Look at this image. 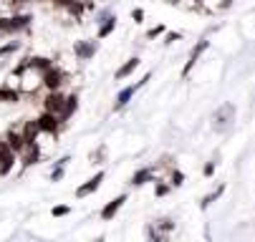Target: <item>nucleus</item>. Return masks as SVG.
Returning a JSON list of instances; mask_svg holds the SVG:
<instances>
[{
  "label": "nucleus",
  "instance_id": "a211bd4d",
  "mask_svg": "<svg viewBox=\"0 0 255 242\" xmlns=\"http://www.w3.org/2000/svg\"><path fill=\"white\" fill-rule=\"evenodd\" d=\"M230 5V0H200V8H205V10H225Z\"/></svg>",
  "mask_w": 255,
  "mask_h": 242
},
{
  "label": "nucleus",
  "instance_id": "cd10ccee",
  "mask_svg": "<svg viewBox=\"0 0 255 242\" xmlns=\"http://www.w3.org/2000/svg\"><path fill=\"white\" fill-rule=\"evenodd\" d=\"M61 177H63V166H61V164H56V169L51 171V182H58Z\"/></svg>",
  "mask_w": 255,
  "mask_h": 242
},
{
  "label": "nucleus",
  "instance_id": "4468645a",
  "mask_svg": "<svg viewBox=\"0 0 255 242\" xmlns=\"http://www.w3.org/2000/svg\"><path fill=\"white\" fill-rule=\"evenodd\" d=\"M136 88H139L136 83H134V86H127V88H122V91H119V96H117V103H114V109H124L127 103H129V101L134 98Z\"/></svg>",
  "mask_w": 255,
  "mask_h": 242
},
{
  "label": "nucleus",
  "instance_id": "ddd939ff",
  "mask_svg": "<svg viewBox=\"0 0 255 242\" xmlns=\"http://www.w3.org/2000/svg\"><path fill=\"white\" fill-rule=\"evenodd\" d=\"M127 202V194H122V197H117V199H112V202H109L106 207H104V210H101V217L109 222V220H114V215L122 210V204Z\"/></svg>",
  "mask_w": 255,
  "mask_h": 242
},
{
  "label": "nucleus",
  "instance_id": "412c9836",
  "mask_svg": "<svg viewBox=\"0 0 255 242\" xmlns=\"http://www.w3.org/2000/svg\"><path fill=\"white\" fill-rule=\"evenodd\" d=\"M207 46H210V41H207V38L197 41V46H195V48H192V53H190V61H195V63H197V58L207 51Z\"/></svg>",
  "mask_w": 255,
  "mask_h": 242
},
{
  "label": "nucleus",
  "instance_id": "1a4fd4ad",
  "mask_svg": "<svg viewBox=\"0 0 255 242\" xmlns=\"http://www.w3.org/2000/svg\"><path fill=\"white\" fill-rule=\"evenodd\" d=\"M99 23H101V28H99V38H106L109 33H114V28H117V18L109 13V10H104V13L99 15Z\"/></svg>",
  "mask_w": 255,
  "mask_h": 242
},
{
  "label": "nucleus",
  "instance_id": "2f4dec72",
  "mask_svg": "<svg viewBox=\"0 0 255 242\" xmlns=\"http://www.w3.org/2000/svg\"><path fill=\"white\" fill-rule=\"evenodd\" d=\"M131 18H134V23H141V20H144V10H141V8L131 10Z\"/></svg>",
  "mask_w": 255,
  "mask_h": 242
},
{
  "label": "nucleus",
  "instance_id": "393cba45",
  "mask_svg": "<svg viewBox=\"0 0 255 242\" xmlns=\"http://www.w3.org/2000/svg\"><path fill=\"white\" fill-rule=\"evenodd\" d=\"M182 182H185V174H182V171H172V174H169V187H179Z\"/></svg>",
  "mask_w": 255,
  "mask_h": 242
},
{
  "label": "nucleus",
  "instance_id": "c9c22d12",
  "mask_svg": "<svg viewBox=\"0 0 255 242\" xmlns=\"http://www.w3.org/2000/svg\"><path fill=\"white\" fill-rule=\"evenodd\" d=\"M167 3H182V0H167Z\"/></svg>",
  "mask_w": 255,
  "mask_h": 242
},
{
  "label": "nucleus",
  "instance_id": "f704fd0d",
  "mask_svg": "<svg viewBox=\"0 0 255 242\" xmlns=\"http://www.w3.org/2000/svg\"><path fill=\"white\" fill-rule=\"evenodd\" d=\"M212 171H215V161H207V164H205V174L210 177V174H212Z\"/></svg>",
  "mask_w": 255,
  "mask_h": 242
},
{
  "label": "nucleus",
  "instance_id": "7c9ffc66",
  "mask_svg": "<svg viewBox=\"0 0 255 242\" xmlns=\"http://www.w3.org/2000/svg\"><path fill=\"white\" fill-rule=\"evenodd\" d=\"M182 38V33H167V38H164V43L169 46V43H174V41H179Z\"/></svg>",
  "mask_w": 255,
  "mask_h": 242
},
{
  "label": "nucleus",
  "instance_id": "72a5a7b5",
  "mask_svg": "<svg viewBox=\"0 0 255 242\" xmlns=\"http://www.w3.org/2000/svg\"><path fill=\"white\" fill-rule=\"evenodd\" d=\"M53 3H56V5H61V8H68L71 3H76V0H53Z\"/></svg>",
  "mask_w": 255,
  "mask_h": 242
},
{
  "label": "nucleus",
  "instance_id": "f3484780",
  "mask_svg": "<svg viewBox=\"0 0 255 242\" xmlns=\"http://www.w3.org/2000/svg\"><path fill=\"white\" fill-rule=\"evenodd\" d=\"M18 101H20V91L8 88V86L0 88V103H18Z\"/></svg>",
  "mask_w": 255,
  "mask_h": 242
},
{
  "label": "nucleus",
  "instance_id": "39448f33",
  "mask_svg": "<svg viewBox=\"0 0 255 242\" xmlns=\"http://www.w3.org/2000/svg\"><path fill=\"white\" fill-rule=\"evenodd\" d=\"M63 98H66V96H63L61 91H48V96L43 98V111L61 116V111H63Z\"/></svg>",
  "mask_w": 255,
  "mask_h": 242
},
{
  "label": "nucleus",
  "instance_id": "c756f323",
  "mask_svg": "<svg viewBox=\"0 0 255 242\" xmlns=\"http://www.w3.org/2000/svg\"><path fill=\"white\" fill-rule=\"evenodd\" d=\"M162 33H164V28H162V25H154V28L147 33V38H157V36H162Z\"/></svg>",
  "mask_w": 255,
  "mask_h": 242
},
{
  "label": "nucleus",
  "instance_id": "dca6fc26",
  "mask_svg": "<svg viewBox=\"0 0 255 242\" xmlns=\"http://www.w3.org/2000/svg\"><path fill=\"white\" fill-rule=\"evenodd\" d=\"M152 177H154V169H152V166H144V169H139L136 174L131 177V184H134V187H141V184H147Z\"/></svg>",
  "mask_w": 255,
  "mask_h": 242
},
{
  "label": "nucleus",
  "instance_id": "0eeeda50",
  "mask_svg": "<svg viewBox=\"0 0 255 242\" xmlns=\"http://www.w3.org/2000/svg\"><path fill=\"white\" fill-rule=\"evenodd\" d=\"M233 116H235V106H233V103H225V106L215 114V129H228Z\"/></svg>",
  "mask_w": 255,
  "mask_h": 242
},
{
  "label": "nucleus",
  "instance_id": "f03ea898",
  "mask_svg": "<svg viewBox=\"0 0 255 242\" xmlns=\"http://www.w3.org/2000/svg\"><path fill=\"white\" fill-rule=\"evenodd\" d=\"M30 15H13V18H0V33L5 36H13V33H20L30 25Z\"/></svg>",
  "mask_w": 255,
  "mask_h": 242
},
{
  "label": "nucleus",
  "instance_id": "6ab92c4d",
  "mask_svg": "<svg viewBox=\"0 0 255 242\" xmlns=\"http://www.w3.org/2000/svg\"><path fill=\"white\" fill-rule=\"evenodd\" d=\"M136 66H139V58H129V61H127V63H124V66L119 68V71L114 74V79H117V81H122V79H127V76H129V74L134 71V68H136Z\"/></svg>",
  "mask_w": 255,
  "mask_h": 242
},
{
  "label": "nucleus",
  "instance_id": "aec40b11",
  "mask_svg": "<svg viewBox=\"0 0 255 242\" xmlns=\"http://www.w3.org/2000/svg\"><path fill=\"white\" fill-rule=\"evenodd\" d=\"M38 131H41V129H38V124H35V119H30V121L23 124V136H25V142H28V144L35 139V134H38Z\"/></svg>",
  "mask_w": 255,
  "mask_h": 242
},
{
  "label": "nucleus",
  "instance_id": "20e7f679",
  "mask_svg": "<svg viewBox=\"0 0 255 242\" xmlns=\"http://www.w3.org/2000/svg\"><path fill=\"white\" fill-rule=\"evenodd\" d=\"M15 161H18V154L5 142H0V174H10V169H13Z\"/></svg>",
  "mask_w": 255,
  "mask_h": 242
},
{
  "label": "nucleus",
  "instance_id": "9d476101",
  "mask_svg": "<svg viewBox=\"0 0 255 242\" xmlns=\"http://www.w3.org/2000/svg\"><path fill=\"white\" fill-rule=\"evenodd\" d=\"M101 182H104V171H99V174H94L86 184H81L79 189H76V197H89L91 192H96L99 187H101Z\"/></svg>",
  "mask_w": 255,
  "mask_h": 242
},
{
  "label": "nucleus",
  "instance_id": "f8f14e48",
  "mask_svg": "<svg viewBox=\"0 0 255 242\" xmlns=\"http://www.w3.org/2000/svg\"><path fill=\"white\" fill-rule=\"evenodd\" d=\"M94 53H96V43H91V41H81V43H76V46H74V56H76V58H81V61L94 58Z\"/></svg>",
  "mask_w": 255,
  "mask_h": 242
},
{
  "label": "nucleus",
  "instance_id": "6e6552de",
  "mask_svg": "<svg viewBox=\"0 0 255 242\" xmlns=\"http://www.w3.org/2000/svg\"><path fill=\"white\" fill-rule=\"evenodd\" d=\"M5 144H8L15 154H20V152H23V147L28 144V142H25V136H23V129H10V131H8Z\"/></svg>",
  "mask_w": 255,
  "mask_h": 242
},
{
  "label": "nucleus",
  "instance_id": "7ed1b4c3",
  "mask_svg": "<svg viewBox=\"0 0 255 242\" xmlns=\"http://www.w3.org/2000/svg\"><path fill=\"white\" fill-rule=\"evenodd\" d=\"M63 83H66V74L61 71L58 66H51V68H46V71H43V88L58 91Z\"/></svg>",
  "mask_w": 255,
  "mask_h": 242
},
{
  "label": "nucleus",
  "instance_id": "2eb2a0df",
  "mask_svg": "<svg viewBox=\"0 0 255 242\" xmlns=\"http://www.w3.org/2000/svg\"><path fill=\"white\" fill-rule=\"evenodd\" d=\"M53 66H58L63 74H71V71H76V56L63 53V56H58V63H53Z\"/></svg>",
  "mask_w": 255,
  "mask_h": 242
},
{
  "label": "nucleus",
  "instance_id": "a878e982",
  "mask_svg": "<svg viewBox=\"0 0 255 242\" xmlns=\"http://www.w3.org/2000/svg\"><path fill=\"white\" fill-rule=\"evenodd\" d=\"M71 212V207L68 204H58V207H53V217H66Z\"/></svg>",
  "mask_w": 255,
  "mask_h": 242
},
{
  "label": "nucleus",
  "instance_id": "423d86ee",
  "mask_svg": "<svg viewBox=\"0 0 255 242\" xmlns=\"http://www.w3.org/2000/svg\"><path fill=\"white\" fill-rule=\"evenodd\" d=\"M35 124H38V129L41 131H51V134H58V129H61V119L56 116V114H48V111H43L38 119H35Z\"/></svg>",
  "mask_w": 255,
  "mask_h": 242
},
{
  "label": "nucleus",
  "instance_id": "9b49d317",
  "mask_svg": "<svg viewBox=\"0 0 255 242\" xmlns=\"http://www.w3.org/2000/svg\"><path fill=\"white\" fill-rule=\"evenodd\" d=\"M76 109H79V96L76 93H71V96H66L63 98V111H61V121H66V119H71V116H74L76 114Z\"/></svg>",
  "mask_w": 255,
  "mask_h": 242
},
{
  "label": "nucleus",
  "instance_id": "bb28decb",
  "mask_svg": "<svg viewBox=\"0 0 255 242\" xmlns=\"http://www.w3.org/2000/svg\"><path fill=\"white\" fill-rule=\"evenodd\" d=\"M5 86H8V88H15V91H18V71H13V74L8 76V81H5Z\"/></svg>",
  "mask_w": 255,
  "mask_h": 242
},
{
  "label": "nucleus",
  "instance_id": "c85d7f7f",
  "mask_svg": "<svg viewBox=\"0 0 255 242\" xmlns=\"http://www.w3.org/2000/svg\"><path fill=\"white\" fill-rule=\"evenodd\" d=\"M147 237H149V240H162L164 235H162V232H157V227H147Z\"/></svg>",
  "mask_w": 255,
  "mask_h": 242
},
{
  "label": "nucleus",
  "instance_id": "4be33fe9",
  "mask_svg": "<svg viewBox=\"0 0 255 242\" xmlns=\"http://www.w3.org/2000/svg\"><path fill=\"white\" fill-rule=\"evenodd\" d=\"M223 192H225V184H220V187H217V189H215L212 194H207V197H205V199L200 202V207H202V210H207V207H210V204H212V202H215L217 197H220Z\"/></svg>",
  "mask_w": 255,
  "mask_h": 242
},
{
  "label": "nucleus",
  "instance_id": "5701e85b",
  "mask_svg": "<svg viewBox=\"0 0 255 242\" xmlns=\"http://www.w3.org/2000/svg\"><path fill=\"white\" fill-rule=\"evenodd\" d=\"M18 48H20V43H18V41H10V43H5V46H0V58H5V56L15 53Z\"/></svg>",
  "mask_w": 255,
  "mask_h": 242
},
{
  "label": "nucleus",
  "instance_id": "b1692460",
  "mask_svg": "<svg viewBox=\"0 0 255 242\" xmlns=\"http://www.w3.org/2000/svg\"><path fill=\"white\" fill-rule=\"evenodd\" d=\"M169 230H174V220H169V217H167V220H159V222H157V232L167 235Z\"/></svg>",
  "mask_w": 255,
  "mask_h": 242
},
{
  "label": "nucleus",
  "instance_id": "f257e3e1",
  "mask_svg": "<svg viewBox=\"0 0 255 242\" xmlns=\"http://www.w3.org/2000/svg\"><path fill=\"white\" fill-rule=\"evenodd\" d=\"M41 88H43V71H41V68H35V66L23 63L18 68V91L33 96L35 91H41Z\"/></svg>",
  "mask_w": 255,
  "mask_h": 242
},
{
  "label": "nucleus",
  "instance_id": "473e14b6",
  "mask_svg": "<svg viewBox=\"0 0 255 242\" xmlns=\"http://www.w3.org/2000/svg\"><path fill=\"white\" fill-rule=\"evenodd\" d=\"M169 192V184H157V197H164Z\"/></svg>",
  "mask_w": 255,
  "mask_h": 242
}]
</instances>
